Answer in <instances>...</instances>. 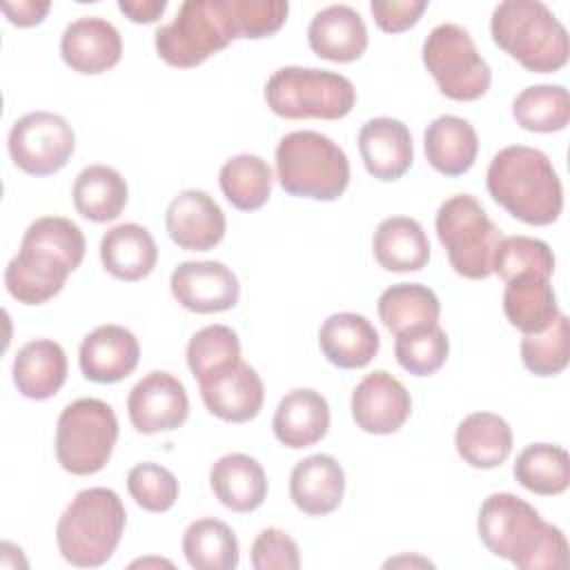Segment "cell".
<instances>
[{
  "label": "cell",
  "mask_w": 570,
  "mask_h": 570,
  "mask_svg": "<svg viewBox=\"0 0 570 570\" xmlns=\"http://www.w3.org/2000/svg\"><path fill=\"white\" fill-rule=\"evenodd\" d=\"M125 523L127 512L114 490H80L58 519V550L71 566L98 568L116 552Z\"/></svg>",
  "instance_id": "cell-6"
},
{
  "label": "cell",
  "mask_w": 570,
  "mask_h": 570,
  "mask_svg": "<svg viewBox=\"0 0 570 570\" xmlns=\"http://www.w3.org/2000/svg\"><path fill=\"white\" fill-rule=\"evenodd\" d=\"M350 407L363 432L392 434L407 421L412 399L396 376L385 370H376L354 387Z\"/></svg>",
  "instance_id": "cell-16"
},
{
  "label": "cell",
  "mask_w": 570,
  "mask_h": 570,
  "mask_svg": "<svg viewBox=\"0 0 570 570\" xmlns=\"http://www.w3.org/2000/svg\"><path fill=\"white\" fill-rule=\"evenodd\" d=\"M428 163L443 176L465 174L479 154L476 129L459 116L445 114L434 118L423 131Z\"/></svg>",
  "instance_id": "cell-26"
},
{
  "label": "cell",
  "mask_w": 570,
  "mask_h": 570,
  "mask_svg": "<svg viewBox=\"0 0 570 570\" xmlns=\"http://www.w3.org/2000/svg\"><path fill=\"white\" fill-rule=\"evenodd\" d=\"M307 42L325 60L352 62L367 49V27L354 7L330 4L309 20Z\"/></svg>",
  "instance_id": "cell-21"
},
{
  "label": "cell",
  "mask_w": 570,
  "mask_h": 570,
  "mask_svg": "<svg viewBox=\"0 0 570 570\" xmlns=\"http://www.w3.org/2000/svg\"><path fill=\"white\" fill-rule=\"evenodd\" d=\"M60 56L78 73H102L118 65L122 56L120 31L105 18L82 16L65 27Z\"/></svg>",
  "instance_id": "cell-18"
},
{
  "label": "cell",
  "mask_w": 570,
  "mask_h": 570,
  "mask_svg": "<svg viewBox=\"0 0 570 570\" xmlns=\"http://www.w3.org/2000/svg\"><path fill=\"white\" fill-rule=\"evenodd\" d=\"M450 352V341L443 327L439 323L412 327L396 334L394 341V356L399 365L414 374V376H428L443 367Z\"/></svg>",
  "instance_id": "cell-38"
},
{
  "label": "cell",
  "mask_w": 570,
  "mask_h": 570,
  "mask_svg": "<svg viewBox=\"0 0 570 570\" xmlns=\"http://www.w3.org/2000/svg\"><path fill=\"white\" fill-rule=\"evenodd\" d=\"M174 298L189 312L214 314L238 303L240 285L236 274L218 261H185L169 278Z\"/></svg>",
  "instance_id": "cell-14"
},
{
  "label": "cell",
  "mask_w": 570,
  "mask_h": 570,
  "mask_svg": "<svg viewBox=\"0 0 570 570\" xmlns=\"http://www.w3.org/2000/svg\"><path fill=\"white\" fill-rule=\"evenodd\" d=\"M11 372L22 396L45 401L67 381V354L56 341L36 338L18 350Z\"/></svg>",
  "instance_id": "cell-27"
},
{
  "label": "cell",
  "mask_w": 570,
  "mask_h": 570,
  "mask_svg": "<svg viewBox=\"0 0 570 570\" xmlns=\"http://www.w3.org/2000/svg\"><path fill=\"white\" fill-rule=\"evenodd\" d=\"M434 227L459 276L481 281L492 274L494 249L503 236L472 194L445 198L436 209Z\"/></svg>",
  "instance_id": "cell-9"
},
{
  "label": "cell",
  "mask_w": 570,
  "mask_h": 570,
  "mask_svg": "<svg viewBox=\"0 0 570 570\" xmlns=\"http://www.w3.org/2000/svg\"><path fill=\"white\" fill-rule=\"evenodd\" d=\"M127 183L114 167L89 165L73 183V205L78 214L94 223H107L120 216L127 205Z\"/></svg>",
  "instance_id": "cell-32"
},
{
  "label": "cell",
  "mask_w": 570,
  "mask_h": 570,
  "mask_svg": "<svg viewBox=\"0 0 570 570\" xmlns=\"http://www.w3.org/2000/svg\"><path fill=\"white\" fill-rule=\"evenodd\" d=\"M521 361L537 376H554L566 370L570 361V323L559 314L550 327L539 334H523Z\"/></svg>",
  "instance_id": "cell-40"
},
{
  "label": "cell",
  "mask_w": 570,
  "mask_h": 570,
  "mask_svg": "<svg viewBox=\"0 0 570 570\" xmlns=\"http://www.w3.org/2000/svg\"><path fill=\"white\" fill-rule=\"evenodd\" d=\"M358 151L367 174L379 180L401 178L414 160V145L407 125L390 116L372 118L361 127Z\"/></svg>",
  "instance_id": "cell-20"
},
{
  "label": "cell",
  "mask_w": 570,
  "mask_h": 570,
  "mask_svg": "<svg viewBox=\"0 0 570 570\" xmlns=\"http://www.w3.org/2000/svg\"><path fill=\"white\" fill-rule=\"evenodd\" d=\"M209 485L225 508L240 514L261 508L267 497L263 465L243 452L220 456L209 470Z\"/></svg>",
  "instance_id": "cell-25"
},
{
  "label": "cell",
  "mask_w": 570,
  "mask_h": 570,
  "mask_svg": "<svg viewBox=\"0 0 570 570\" xmlns=\"http://www.w3.org/2000/svg\"><path fill=\"white\" fill-rule=\"evenodd\" d=\"M514 479L530 492L554 497L570 483V456L554 443H530L514 461Z\"/></svg>",
  "instance_id": "cell-35"
},
{
  "label": "cell",
  "mask_w": 570,
  "mask_h": 570,
  "mask_svg": "<svg viewBox=\"0 0 570 570\" xmlns=\"http://www.w3.org/2000/svg\"><path fill=\"white\" fill-rule=\"evenodd\" d=\"M485 185L494 203L528 225H550L563 209V187L550 158L534 147L510 145L494 154Z\"/></svg>",
  "instance_id": "cell-4"
},
{
  "label": "cell",
  "mask_w": 570,
  "mask_h": 570,
  "mask_svg": "<svg viewBox=\"0 0 570 570\" xmlns=\"http://www.w3.org/2000/svg\"><path fill=\"white\" fill-rule=\"evenodd\" d=\"M276 174L292 196L336 200L347 189L350 160L330 136L303 129L278 140Z\"/></svg>",
  "instance_id": "cell-7"
},
{
  "label": "cell",
  "mask_w": 570,
  "mask_h": 570,
  "mask_svg": "<svg viewBox=\"0 0 570 570\" xmlns=\"http://www.w3.org/2000/svg\"><path fill=\"white\" fill-rule=\"evenodd\" d=\"M454 445L468 465L490 470L510 456L512 430L499 414L472 412L459 423Z\"/></svg>",
  "instance_id": "cell-31"
},
{
  "label": "cell",
  "mask_w": 570,
  "mask_h": 570,
  "mask_svg": "<svg viewBox=\"0 0 570 570\" xmlns=\"http://www.w3.org/2000/svg\"><path fill=\"white\" fill-rule=\"evenodd\" d=\"M372 249L387 272H419L430 261V240L421 223L410 216H390L379 223Z\"/></svg>",
  "instance_id": "cell-30"
},
{
  "label": "cell",
  "mask_w": 570,
  "mask_h": 570,
  "mask_svg": "<svg viewBox=\"0 0 570 570\" xmlns=\"http://www.w3.org/2000/svg\"><path fill=\"white\" fill-rule=\"evenodd\" d=\"M323 356L341 370L365 367L381 347L376 327L356 312H336L327 316L318 330Z\"/></svg>",
  "instance_id": "cell-23"
},
{
  "label": "cell",
  "mask_w": 570,
  "mask_h": 570,
  "mask_svg": "<svg viewBox=\"0 0 570 570\" xmlns=\"http://www.w3.org/2000/svg\"><path fill=\"white\" fill-rule=\"evenodd\" d=\"M127 414L140 434L176 430L189 414L187 390L174 374L154 370L131 387Z\"/></svg>",
  "instance_id": "cell-13"
},
{
  "label": "cell",
  "mask_w": 570,
  "mask_h": 570,
  "mask_svg": "<svg viewBox=\"0 0 570 570\" xmlns=\"http://www.w3.org/2000/svg\"><path fill=\"white\" fill-rule=\"evenodd\" d=\"M102 267L120 281H140L156 267L158 247L147 227L122 223L105 232L100 238Z\"/></svg>",
  "instance_id": "cell-28"
},
{
  "label": "cell",
  "mask_w": 570,
  "mask_h": 570,
  "mask_svg": "<svg viewBox=\"0 0 570 570\" xmlns=\"http://www.w3.org/2000/svg\"><path fill=\"white\" fill-rule=\"evenodd\" d=\"M423 65L441 94L452 100H476L492 82V71L468 29L454 22L436 24L423 40Z\"/></svg>",
  "instance_id": "cell-11"
},
{
  "label": "cell",
  "mask_w": 570,
  "mask_h": 570,
  "mask_svg": "<svg viewBox=\"0 0 570 570\" xmlns=\"http://www.w3.org/2000/svg\"><path fill=\"white\" fill-rule=\"evenodd\" d=\"M252 566L256 570H296L301 568V550L296 541L278 530L265 528L252 543Z\"/></svg>",
  "instance_id": "cell-43"
},
{
  "label": "cell",
  "mask_w": 570,
  "mask_h": 570,
  "mask_svg": "<svg viewBox=\"0 0 570 570\" xmlns=\"http://www.w3.org/2000/svg\"><path fill=\"white\" fill-rule=\"evenodd\" d=\"M7 145L11 160L22 171L31 176H49L69 163L76 149V134L62 116L31 111L11 125Z\"/></svg>",
  "instance_id": "cell-12"
},
{
  "label": "cell",
  "mask_w": 570,
  "mask_h": 570,
  "mask_svg": "<svg viewBox=\"0 0 570 570\" xmlns=\"http://www.w3.org/2000/svg\"><path fill=\"white\" fill-rule=\"evenodd\" d=\"M127 490L147 512H167L178 499V479L171 470L145 461L129 470Z\"/></svg>",
  "instance_id": "cell-42"
},
{
  "label": "cell",
  "mask_w": 570,
  "mask_h": 570,
  "mask_svg": "<svg viewBox=\"0 0 570 570\" xmlns=\"http://www.w3.org/2000/svg\"><path fill=\"white\" fill-rule=\"evenodd\" d=\"M272 169L267 160L256 154L232 156L218 174L225 198L240 212L263 207L272 196Z\"/></svg>",
  "instance_id": "cell-36"
},
{
  "label": "cell",
  "mask_w": 570,
  "mask_h": 570,
  "mask_svg": "<svg viewBox=\"0 0 570 570\" xmlns=\"http://www.w3.org/2000/svg\"><path fill=\"white\" fill-rule=\"evenodd\" d=\"M267 107L287 120H338L356 102V89L343 73L318 67H281L265 82Z\"/></svg>",
  "instance_id": "cell-8"
},
{
  "label": "cell",
  "mask_w": 570,
  "mask_h": 570,
  "mask_svg": "<svg viewBox=\"0 0 570 570\" xmlns=\"http://www.w3.org/2000/svg\"><path fill=\"white\" fill-rule=\"evenodd\" d=\"M118 441V419L100 399L71 401L58 416L56 459L78 476L100 472Z\"/></svg>",
  "instance_id": "cell-10"
},
{
  "label": "cell",
  "mask_w": 570,
  "mask_h": 570,
  "mask_svg": "<svg viewBox=\"0 0 570 570\" xmlns=\"http://www.w3.org/2000/svg\"><path fill=\"white\" fill-rule=\"evenodd\" d=\"M138 358L140 345L134 332L114 323L89 332L78 350L80 372L94 383L122 381L136 370Z\"/></svg>",
  "instance_id": "cell-19"
},
{
  "label": "cell",
  "mask_w": 570,
  "mask_h": 570,
  "mask_svg": "<svg viewBox=\"0 0 570 570\" xmlns=\"http://www.w3.org/2000/svg\"><path fill=\"white\" fill-rule=\"evenodd\" d=\"M289 4L285 0H185L174 20L156 31L158 56L171 67H196L236 38L276 33Z\"/></svg>",
  "instance_id": "cell-1"
},
{
  "label": "cell",
  "mask_w": 570,
  "mask_h": 570,
  "mask_svg": "<svg viewBox=\"0 0 570 570\" xmlns=\"http://www.w3.org/2000/svg\"><path fill=\"white\" fill-rule=\"evenodd\" d=\"M343 494L345 472L330 454H309L298 461L289 474V497L294 505L309 517L334 512Z\"/></svg>",
  "instance_id": "cell-22"
},
{
  "label": "cell",
  "mask_w": 570,
  "mask_h": 570,
  "mask_svg": "<svg viewBox=\"0 0 570 570\" xmlns=\"http://www.w3.org/2000/svg\"><path fill=\"white\" fill-rule=\"evenodd\" d=\"M425 9H428V0H372L370 2L374 22L390 33H399L414 27Z\"/></svg>",
  "instance_id": "cell-44"
},
{
  "label": "cell",
  "mask_w": 570,
  "mask_h": 570,
  "mask_svg": "<svg viewBox=\"0 0 570 570\" xmlns=\"http://www.w3.org/2000/svg\"><path fill=\"white\" fill-rule=\"evenodd\" d=\"M379 316L383 325L399 334L412 327L432 325L441 316L439 296L421 283H396L379 296Z\"/></svg>",
  "instance_id": "cell-34"
},
{
  "label": "cell",
  "mask_w": 570,
  "mask_h": 570,
  "mask_svg": "<svg viewBox=\"0 0 570 570\" xmlns=\"http://www.w3.org/2000/svg\"><path fill=\"white\" fill-rule=\"evenodd\" d=\"M476 530L492 554L508 559L517 568H568V541L561 528L543 521L541 514L517 494H490L481 503Z\"/></svg>",
  "instance_id": "cell-3"
},
{
  "label": "cell",
  "mask_w": 570,
  "mask_h": 570,
  "mask_svg": "<svg viewBox=\"0 0 570 570\" xmlns=\"http://www.w3.org/2000/svg\"><path fill=\"white\" fill-rule=\"evenodd\" d=\"M169 238L189 252H207L216 247L227 229L220 205L203 189H183L171 198L165 212Z\"/></svg>",
  "instance_id": "cell-17"
},
{
  "label": "cell",
  "mask_w": 570,
  "mask_h": 570,
  "mask_svg": "<svg viewBox=\"0 0 570 570\" xmlns=\"http://www.w3.org/2000/svg\"><path fill=\"white\" fill-rule=\"evenodd\" d=\"M51 2L49 0H18V2H2V11L9 18V22L18 27H33L45 20L49 13Z\"/></svg>",
  "instance_id": "cell-45"
},
{
  "label": "cell",
  "mask_w": 570,
  "mask_h": 570,
  "mask_svg": "<svg viewBox=\"0 0 570 570\" xmlns=\"http://www.w3.org/2000/svg\"><path fill=\"white\" fill-rule=\"evenodd\" d=\"M272 428L274 436L285 448H309L327 434L330 405L321 392L312 387H296L278 401Z\"/></svg>",
  "instance_id": "cell-24"
},
{
  "label": "cell",
  "mask_w": 570,
  "mask_h": 570,
  "mask_svg": "<svg viewBox=\"0 0 570 570\" xmlns=\"http://www.w3.org/2000/svg\"><path fill=\"white\" fill-rule=\"evenodd\" d=\"M238 552L234 530L220 519H196L183 534V554L196 570H234Z\"/></svg>",
  "instance_id": "cell-33"
},
{
  "label": "cell",
  "mask_w": 570,
  "mask_h": 570,
  "mask_svg": "<svg viewBox=\"0 0 570 570\" xmlns=\"http://www.w3.org/2000/svg\"><path fill=\"white\" fill-rule=\"evenodd\" d=\"M490 33L494 45L528 71L552 73L568 62V31L541 0L499 2L490 18Z\"/></svg>",
  "instance_id": "cell-5"
},
{
  "label": "cell",
  "mask_w": 570,
  "mask_h": 570,
  "mask_svg": "<svg viewBox=\"0 0 570 570\" xmlns=\"http://www.w3.org/2000/svg\"><path fill=\"white\" fill-rule=\"evenodd\" d=\"M198 385L205 407L229 423L254 419L265 401V387L258 372L243 358L200 379Z\"/></svg>",
  "instance_id": "cell-15"
},
{
  "label": "cell",
  "mask_w": 570,
  "mask_h": 570,
  "mask_svg": "<svg viewBox=\"0 0 570 570\" xmlns=\"http://www.w3.org/2000/svg\"><path fill=\"white\" fill-rule=\"evenodd\" d=\"M118 9L131 22H156L167 9V0H118Z\"/></svg>",
  "instance_id": "cell-46"
},
{
  "label": "cell",
  "mask_w": 570,
  "mask_h": 570,
  "mask_svg": "<svg viewBox=\"0 0 570 570\" xmlns=\"http://www.w3.org/2000/svg\"><path fill=\"white\" fill-rule=\"evenodd\" d=\"M85 249V236L73 220L62 216L36 218L20 240V252L4 269L7 292L24 305L53 298L65 287L67 276L80 267Z\"/></svg>",
  "instance_id": "cell-2"
},
{
  "label": "cell",
  "mask_w": 570,
  "mask_h": 570,
  "mask_svg": "<svg viewBox=\"0 0 570 570\" xmlns=\"http://www.w3.org/2000/svg\"><path fill=\"white\" fill-rule=\"evenodd\" d=\"M236 361H240V341L227 325H207L187 343V365L198 381Z\"/></svg>",
  "instance_id": "cell-41"
},
{
  "label": "cell",
  "mask_w": 570,
  "mask_h": 570,
  "mask_svg": "<svg viewBox=\"0 0 570 570\" xmlns=\"http://www.w3.org/2000/svg\"><path fill=\"white\" fill-rule=\"evenodd\" d=\"M554 272V254L550 245L541 238L514 234L499 240L492 258V274L501 281H510L521 274H541L552 276Z\"/></svg>",
  "instance_id": "cell-39"
},
{
  "label": "cell",
  "mask_w": 570,
  "mask_h": 570,
  "mask_svg": "<svg viewBox=\"0 0 570 570\" xmlns=\"http://www.w3.org/2000/svg\"><path fill=\"white\" fill-rule=\"evenodd\" d=\"M401 563H419V566H432L430 561H425V559H407V557H399V559H390L387 563H385V568H390V566H401Z\"/></svg>",
  "instance_id": "cell-47"
},
{
  "label": "cell",
  "mask_w": 570,
  "mask_h": 570,
  "mask_svg": "<svg viewBox=\"0 0 570 570\" xmlns=\"http://www.w3.org/2000/svg\"><path fill=\"white\" fill-rule=\"evenodd\" d=\"M512 116L525 131H561L570 122V96L563 85H532L517 94Z\"/></svg>",
  "instance_id": "cell-37"
},
{
  "label": "cell",
  "mask_w": 570,
  "mask_h": 570,
  "mask_svg": "<svg viewBox=\"0 0 570 570\" xmlns=\"http://www.w3.org/2000/svg\"><path fill=\"white\" fill-rule=\"evenodd\" d=\"M503 314L523 334H539L561 314L548 276L521 274L505 283Z\"/></svg>",
  "instance_id": "cell-29"
}]
</instances>
